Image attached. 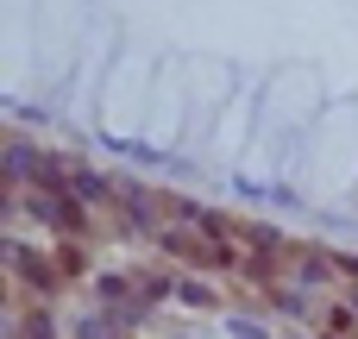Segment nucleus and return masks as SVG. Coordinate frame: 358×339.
I'll return each instance as SVG.
<instances>
[{
	"mask_svg": "<svg viewBox=\"0 0 358 339\" xmlns=\"http://www.w3.org/2000/svg\"><path fill=\"white\" fill-rule=\"evenodd\" d=\"M157 245H164L170 258H182V264H201V271L233 264L227 233H214V226H201V220H176V226H164V233H157Z\"/></svg>",
	"mask_w": 358,
	"mask_h": 339,
	"instance_id": "1",
	"label": "nucleus"
},
{
	"mask_svg": "<svg viewBox=\"0 0 358 339\" xmlns=\"http://www.w3.org/2000/svg\"><path fill=\"white\" fill-rule=\"evenodd\" d=\"M63 189H69L82 208H107V201H120V195H113V182H107V176H94V170H69V182H63Z\"/></svg>",
	"mask_w": 358,
	"mask_h": 339,
	"instance_id": "2",
	"label": "nucleus"
},
{
	"mask_svg": "<svg viewBox=\"0 0 358 339\" xmlns=\"http://www.w3.org/2000/svg\"><path fill=\"white\" fill-rule=\"evenodd\" d=\"M126 289H132V283H126V277H113V271H107V277H94V302H101V308H120V302H126Z\"/></svg>",
	"mask_w": 358,
	"mask_h": 339,
	"instance_id": "3",
	"label": "nucleus"
},
{
	"mask_svg": "<svg viewBox=\"0 0 358 339\" xmlns=\"http://www.w3.org/2000/svg\"><path fill=\"white\" fill-rule=\"evenodd\" d=\"M176 302L182 308H214V289L208 283H176Z\"/></svg>",
	"mask_w": 358,
	"mask_h": 339,
	"instance_id": "4",
	"label": "nucleus"
},
{
	"mask_svg": "<svg viewBox=\"0 0 358 339\" xmlns=\"http://www.w3.org/2000/svg\"><path fill=\"white\" fill-rule=\"evenodd\" d=\"M308 302H315L308 289H277V308H283V315H308Z\"/></svg>",
	"mask_w": 358,
	"mask_h": 339,
	"instance_id": "5",
	"label": "nucleus"
},
{
	"mask_svg": "<svg viewBox=\"0 0 358 339\" xmlns=\"http://www.w3.org/2000/svg\"><path fill=\"white\" fill-rule=\"evenodd\" d=\"M346 308H352V315H358V283H352V296H346Z\"/></svg>",
	"mask_w": 358,
	"mask_h": 339,
	"instance_id": "6",
	"label": "nucleus"
}]
</instances>
